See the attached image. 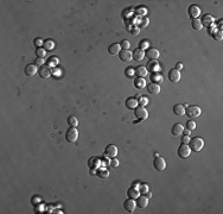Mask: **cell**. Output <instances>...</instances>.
I'll return each instance as SVG.
<instances>
[{
    "mask_svg": "<svg viewBox=\"0 0 223 214\" xmlns=\"http://www.w3.org/2000/svg\"><path fill=\"white\" fill-rule=\"evenodd\" d=\"M144 57H145V53H144V50H141L140 48L135 49V50L133 51V60L134 61L141 62V61L144 60Z\"/></svg>",
    "mask_w": 223,
    "mask_h": 214,
    "instance_id": "19",
    "label": "cell"
},
{
    "mask_svg": "<svg viewBox=\"0 0 223 214\" xmlns=\"http://www.w3.org/2000/svg\"><path fill=\"white\" fill-rule=\"evenodd\" d=\"M169 80L173 83H178L180 81V71L177 69H171L169 71Z\"/></svg>",
    "mask_w": 223,
    "mask_h": 214,
    "instance_id": "12",
    "label": "cell"
},
{
    "mask_svg": "<svg viewBox=\"0 0 223 214\" xmlns=\"http://www.w3.org/2000/svg\"><path fill=\"white\" fill-rule=\"evenodd\" d=\"M180 141H182V144H189V142H190V137L184 134V136L180 137Z\"/></svg>",
    "mask_w": 223,
    "mask_h": 214,
    "instance_id": "43",
    "label": "cell"
},
{
    "mask_svg": "<svg viewBox=\"0 0 223 214\" xmlns=\"http://www.w3.org/2000/svg\"><path fill=\"white\" fill-rule=\"evenodd\" d=\"M175 69H177V70L180 71V69H183V64H182V63H177V64H176V68H175Z\"/></svg>",
    "mask_w": 223,
    "mask_h": 214,
    "instance_id": "48",
    "label": "cell"
},
{
    "mask_svg": "<svg viewBox=\"0 0 223 214\" xmlns=\"http://www.w3.org/2000/svg\"><path fill=\"white\" fill-rule=\"evenodd\" d=\"M120 46H121V49H122V50H128V49L131 48V43H129L127 39H124V41H121Z\"/></svg>",
    "mask_w": 223,
    "mask_h": 214,
    "instance_id": "35",
    "label": "cell"
},
{
    "mask_svg": "<svg viewBox=\"0 0 223 214\" xmlns=\"http://www.w3.org/2000/svg\"><path fill=\"white\" fill-rule=\"evenodd\" d=\"M183 131H184V126L182 124H175L172 126V129H171V134L172 136H175V137H178V136H182L183 134Z\"/></svg>",
    "mask_w": 223,
    "mask_h": 214,
    "instance_id": "15",
    "label": "cell"
},
{
    "mask_svg": "<svg viewBox=\"0 0 223 214\" xmlns=\"http://www.w3.org/2000/svg\"><path fill=\"white\" fill-rule=\"evenodd\" d=\"M35 44L38 45V46H40V45L44 44V41H43V39H40V38H37L36 41H35Z\"/></svg>",
    "mask_w": 223,
    "mask_h": 214,
    "instance_id": "45",
    "label": "cell"
},
{
    "mask_svg": "<svg viewBox=\"0 0 223 214\" xmlns=\"http://www.w3.org/2000/svg\"><path fill=\"white\" fill-rule=\"evenodd\" d=\"M189 16L192 18V19H197L198 16L201 14V9L197 6V5H191L190 7H189Z\"/></svg>",
    "mask_w": 223,
    "mask_h": 214,
    "instance_id": "16",
    "label": "cell"
},
{
    "mask_svg": "<svg viewBox=\"0 0 223 214\" xmlns=\"http://www.w3.org/2000/svg\"><path fill=\"white\" fill-rule=\"evenodd\" d=\"M138 190H139V193H140V194H146V193L148 192V187H147V184H145V183H144V184H141L140 187L138 188Z\"/></svg>",
    "mask_w": 223,
    "mask_h": 214,
    "instance_id": "38",
    "label": "cell"
},
{
    "mask_svg": "<svg viewBox=\"0 0 223 214\" xmlns=\"http://www.w3.org/2000/svg\"><path fill=\"white\" fill-rule=\"evenodd\" d=\"M148 48H150L148 41H147V39H143V41L140 42V49H141V50H145V49H148Z\"/></svg>",
    "mask_w": 223,
    "mask_h": 214,
    "instance_id": "37",
    "label": "cell"
},
{
    "mask_svg": "<svg viewBox=\"0 0 223 214\" xmlns=\"http://www.w3.org/2000/svg\"><path fill=\"white\" fill-rule=\"evenodd\" d=\"M214 22H215V19L211 14H204V16L202 17V19H201L202 25H203V26H206V27L213 26V25H214Z\"/></svg>",
    "mask_w": 223,
    "mask_h": 214,
    "instance_id": "14",
    "label": "cell"
},
{
    "mask_svg": "<svg viewBox=\"0 0 223 214\" xmlns=\"http://www.w3.org/2000/svg\"><path fill=\"white\" fill-rule=\"evenodd\" d=\"M183 133L185 134V136H189V137H190V134H191V131H190V130H184V131H183Z\"/></svg>",
    "mask_w": 223,
    "mask_h": 214,
    "instance_id": "49",
    "label": "cell"
},
{
    "mask_svg": "<svg viewBox=\"0 0 223 214\" xmlns=\"http://www.w3.org/2000/svg\"><path fill=\"white\" fill-rule=\"evenodd\" d=\"M173 113L177 117H183L185 114V106L184 105H180V104H177L173 107Z\"/></svg>",
    "mask_w": 223,
    "mask_h": 214,
    "instance_id": "20",
    "label": "cell"
},
{
    "mask_svg": "<svg viewBox=\"0 0 223 214\" xmlns=\"http://www.w3.org/2000/svg\"><path fill=\"white\" fill-rule=\"evenodd\" d=\"M146 197H148V199H151V196H152V194H151V192H150V190H148V192H147V193H146Z\"/></svg>",
    "mask_w": 223,
    "mask_h": 214,
    "instance_id": "50",
    "label": "cell"
},
{
    "mask_svg": "<svg viewBox=\"0 0 223 214\" xmlns=\"http://www.w3.org/2000/svg\"><path fill=\"white\" fill-rule=\"evenodd\" d=\"M120 51H121V46H120V44H116V43L112 44L108 48V53L110 55H117V54H120Z\"/></svg>",
    "mask_w": 223,
    "mask_h": 214,
    "instance_id": "25",
    "label": "cell"
},
{
    "mask_svg": "<svg viewBox=\"0 0 223 214\" xmlns=\"http://www.w3.org/2000/svg\"><path fill=\"white\" fill-rule=\"evenodd\" d=\"M147 205H148V197L143 195H139L136 197V206L139 208H146Z\"/></svg>",
    "mask_w": 223,
    "mask_h": 214,
    "instance_id": "18",
    "label": "cell"
},
{
    "mask_svg": "<svg viewBox=\"0 0 223 214\" xmlns=\"http://www.w3.org/2000/svg\"><path fill=\"white\" fill-rule=\"evenodd\" d=\"M191 26H192V29H194L195 31H201V30L203 29V25H202V23H201V20H199L198 18L191 20Z\"/></svg>",
    "mask_w": 223,
    "mask_h": 214,
    "instance_id": "27",
    "label": "cell"
},
{
    "mask_svg": "<svg viewBox=\"0 0 223 214\" xmlns=\"http://www.w3.org/2000/svg\"><path fill=\"white\" fill-rule=\"evenodd\" d=\"M98 175L100 176V177H103V178H106V177H108V176H109V174H108L107 170H98Z\"/></svg>",
    "mask_w": 223,
    "mask_h": 214,
    "instance_id": "41",
    "label": "cell"
},
{
    "mask_svg": "<svg viewBox=\"0 0 223 214\" xmlns=\"http://www.w3.org/2000/svg\"><path fill=\"white\" fill-rule=\"evenodd\" d=\"M134 87L136 89H143L146 87V81L144 77L136 76V79H134Z\"/></svg>",
    "mask_w": 223,
    "mask_h": 214,
    "instance_id": "21",
    "label": "cell"
},
{
    "mask_svg": "<svg viewBox=\"0 0 223 214\" xmlns=\"http://www.w3.org/2000/svg\"><path fill=\"white\" fill-rule=\"evenodd\" d=\"M134 73L136 74V76H140V77H145V76H147V74H148L146 67H141V65L136 67L135 70H134Z\"/></svg>",
    "mask_w": 223,
    "mask_h": 214,
    "instance_id": "23",
    "label": "cell"
},
{
    "mask_svg": "<svg viewBox=\"0 0 223 214\" xmlns=\"http://www.w3.org/2000/svg\"><path fill=\"white\" fill-rule=\"evenodd\" d=\"M153 165H154L156 170H158V171H164L165 168H166V162H165V160H164L163 157L158 156V157H156L154 160H153Z\"/></svg>",
    "mask_w": 223,
    "mask_h": 214,
    "instance_id": "7",
    "label": "cell"
},
{
    "mask_svg": "<svg viewBox=\"0 0 223 214\" xmlns=\"http://www.w3.org/2000/svg\"><path fill=\"white\" fill-rule=\"evenodd\" d=\"M44 49L45 50H52L55 48V42L54 41H51V39H46L44 41Z\"/></svg>",
    "mask_w": 223,
    "mask_h": 214,
    "instance_id": "30",
    "label": "cell"
},
{
    "mask_svg": "<svg viewBox=\"0 0 223 214\" xmlns=\"http://www.w3.org/2000/svg\"><path fill=\"white\" fill-rule=\"evenodd\" d=\"M124 207H125V209L127 212L133 213L135 207H136V201H135L134 199H131V197H129L128 200H126L125 202H124Z\"/></svg>",
    "mask_w": 223,
    "mask_h": 214,
    "instance_id": "11",
    "label": "cell"
},
{
    "mask_svg": "<svg viewBox=\"0 0 223 214\" xmlns=\"http://www.w3.org/2000/svg\"><path fill=\"white\" fill-rule=\"evenodd\" d=\"M187 145L190 146L191 151L198 152L203 149V146H204V142H203V139H202V138H199V137H194L192 139H190V142H189Z\"/></svg>",
    "mask_w": 223,
    "mask_h": 214,
    "instance_id": "1",
    "label": "cell"
},
{
    "mask_svg": "<svg viewBox=\"0 0 223 214\" xmlns=\"http://www.w3.org/2000/svg\"><path fill=\"white\" fill-rule=\"evenodd\" d=\"M150 24V20L147 19L146 17L144 18H140V23H139V26H140V29H144V27H146L147 25Z\"/></svg>",
    "mask_w": 223,
    "mask_h": 214,
    "instance_id": "33",
    "label": "cell"
},
{
    "mask_svg": "<svg viewBox=\"0 0 223 214\" xmlns=\"http://www.w3.org/2000/svg\"><path fill=\"white\" fill-rule=\"evenodd\" d=\"M134 116L136 117L139 120H145V119H147V117H148V112H147V109H146L145 107L139 106L134 109Z\"/></svg>",
    "mask_w": 223,
    "mask_h": 214,
    "instance_id": "5",
    "label": "cell"
},
{
    "mask_svg": "<svg viewBox=\"0 0 223 214\" xmlns=\"http://www.w3.org/2000/svg\"><path fill=\"white\" fill-rule=\"evenodd\" d=\"M213 37L216 41H222V30H216L213 34Z\"/></svg>",
    "mask_w": 223,
    "mask_h": 214,
    "instance_id": "36",
    "label": "cell"
},
{
    "mask_svg": "<svg viewBox=\"0 0 223 214\" xmlns=\"http://www.w3.org/2000/svg\"><path fill=\"white\" fill-rule=\"evenodd\" d=\"M58 63V58L57 57H51L50 60H49V62H48V65L49 67H54V65H56Z\"/></svg>",
    "mask_w": 223,
    "mask_h": 214,
    "instance_id": "39",
    "label": "cell"
},
{
    "mask_svg": "<svg viewBox=\"0 0 223 214\" xmlns=\"http://www.w3.org/2000/svg\"><path fill=\"white\" fill-rule=\"evenodd\" d=\"M135 99L138 100V105L139 106H145V105H147V102H148V99L146 98V97H140V95H136Z\"/></svg>",
    "mask_w": 223,
    "mask_h": 214,
    "instance_id": "29",
    "label": "cell"
},
{
    "mask_svg": "<svg viewBox=\"0 0 223 214\" xmlns=\"http://www.w3.org/2000/svg\"><path fill=\"white\" fill-rule=\"evenodd\" d=\"M119 57L122 62H131L133 60V53H131L129 50H121L119 54Z\"/></svg>",
    "mask_w": 223,
    "mask_h": 214,
    "instance_id": "10",
    "label": "cell"
},
{
    "mask_svg": "<svg viewBox=\"0 0 223 214\" xmlns=\"http://www.w3.org/2000/svg\"><path fill=\"white\" fill-rule=\"evenodd\" d=\"M126 107L129 109H134L138 107V100L135 98H129L126 100Z\"/></svg>",
    "mask_w": 223,
    "mask_h": 214,
    "instance_id": "24",
    "label": "cell"
},
{
    "mask_svg": "<svg viewBox=\"0 0 223 214\" xmlns=\"http://www.w3.org/2000/svg\"><path fill=\"white\" fill-rule=\"evenodd\" d=\"M145 56L147 57V58H150L151 61H157L159 57H160V53H159V50H157V49H154V48H148L147 50H146V53H145Z\"/></svg>",
    "mask_w": 223,
    "mask_h": 214,
    "instance_id": "8",
    "label": "cell"
},
{
    "mask_svg": "<svg viewBox=\"0 0 223 214\" xmlns=\"http://www.w3.org/2000/svg\"><path fill=\"white\" fill-rule=\"evenodd\" d=\"M147 92L151 94V95H158L160 93V86L157 85V83H150L147 86Z\"/></svg>",
    "mask_w": 223,
    "mask_h": 214,
    "instance_id": "17",
    "label": "cell"
},
{
    "mask_svg": "<svg viewBox=\"0 0 223 214\" xmlns=\"http://www.w3.org/2000/svg\"><path fill=\"white\" fill-rule=\"evenodd\" d=\"M44 63H45L44 58H39V57H37V60L35 61V64H36V65H43Z\"/></svg>",
    "mask_w": 223,
    "mask_h": 214,
    "instance_id": "44",
    "label": "cell"
},
{
    "mask_svg": "<svg viewBox=\"0 0 223 214\" xmlns=\"http://www.w3.org/2000/svg\"><path fill=\"white\" fill-rule=\"evenodd\" d=\"M196 127H197L196 123H195L192 119H191V120H189V121H186V129H187V130H190V131H194Z\"/></svg>",
    "mask_w": 223,
    "mask_h": 214,
    "instance_id": "34",
    "label": "cell"
},
{
    "mask_svg": "<svg viewBox=\"0 0 223 214\" xmlns=\"http://www.w3.org/2000/svg\"><path fill=\"white\" fill-rule=\"evenodd\" d=\"M146 69L150 73H159L161 70V67L157 61H150L146 64Z\"/></svg>",
    "mask_w": 223,
    "mask_h": 214,
    "instance_id": "9",
    "label": "cell"
},
{
    "mask_svg": "<svg viewBox=\"0 0 223 214\" xmlns=\"http://www.w3.org/2000/svg\"><path fill=\"white\" fill-rule=\"evenodd\" d=\"M39 75L42 79H49L51 76V71L48 67H43L40 70H39Z\"/></svg>",
    "mask_w": 223,
    "mask_h": 214,
    "instance_id": "28",
    "label": "cell"
},
{
    "mask_svg": "<svg viewBox=\"0 0 223 214\" xmlns=\"http://www.w3.org/2000/svg\"><path fill=\"white\" fill-rule=\"evenodd\" d=\"M109 165H112L113 168H117V167H119V160H116L115 157H114V158H110V160H109Z\"/></svg>",
    "mask_w": 223,
    "mask_h": 214,
    "instance_id": "40",
    "label": "cell"
},
{
    "mask_svg": "<svg viewBox=\"0 0 223 214\" xmlns=\"http://www.w3.org/2000/svg\"><path fill=\"white\" fill-rule=\"evenodd\" d=\"M177 153H178V157H180L182 160H186L191 155V149L187 144H182L177 150Z\"/></svg>",
    "mask_w": 223,
    "mask_h": 214,
    "instance_id": "4",
    "label": "cell"
},
{
    "mask_svg": "<svg viewBox=\"0 0 223 214\" xmlns=\"http://www.w3.org/2000/svg\"><path fill=\"white\" fill-rule=\"evenodd\" d=\"M127 195H128V197H131V199H134V200H135L138 196L140 195V193H139L138 188L133 187V188H129V189L127 190Z\"/></svg>",
    "mask_w": 223,
    "mask_h": 214,
    "instance_id": "26",
    "label": "cell"
},
{
    "mask_svg": "<svg viewBox=\"0 0 223 214\" xmlns=\"http://www.w3.org/2000/svg\"><path fill=\"white\" fill-rule=\"evenodd\" d=\"M135 11H136V14H138V16H139V14H140V16H145V14L147 13V11H146L145 9H143V7H141V9H140V7H138Z\"/></svg>",
    "mask_w": 223,
    "mask_h": 214,
    "instance_id": "42",
    "label": "cell"
},
{
    "mask_svg": "<svg viewBox=\"0 0 223 214\" xmlns=\"http://www.w3.org/2000/svg\"><path fill=\"white\" fill-rule=\"evenodd\" d=\"M79 138V131L76 127H69L65 132V139L67 142L70 143V144H74V143L77 141Z\"/></svg>",
    "mask_w": 223,
    "mask_h": 214,
    "instance_id": "3",
    "label": "cell"
},
{
    "mask_svg": "<svg viewBox=\"0 0 223 214\" xmlns=\"http://www.w3.org/2000/svg\"><path fill=\"white\" fill-rule=\"evenodd\" d=\"M202 111L201 108L196 105H191V106H186L185 107V114H186L190 119H196L198 117L201 116Z\"/></svg>",
    "mask_w": 223,
    "mask_h": 214,
    "instance_id": "2",
    "label": "cell"
},
{
    "mask_svg": "<svg viewBox=\"0 0 223 214\" xmlns=\"http://www.w3.org/2000/svg\"><path fill=\"white\" fill-rule=\"evenodd\" d=\"M134 74V71L132 70V68H127V70H126V75L127 76H132Z\"/></svg>",
    "mask_w": 223,
    "mask_h": 214,
    "instance_id": "46",
    "label": "cell"
},
{
    "mask_svg": "<svg viewBox=\"0 0 223 214\" xmlns=\"http://www.w3.org/2000/svg\"><path fill=\"white\" fill-rule=\"evenodd\" d=\"M36 56L39 57V58H44L45 56H46V50H45L44 48H38L36 50Z\"/></svg>",
    "mask_w": 223,
    "mask_h": 214,
    "instance_id": "32",
    "label": "cell"
},
{
    "mask_svg": "<svg viewBox=\"0 0 223 214\" xmlns=\"http://www.w3.org/2000/svg\"><path fill=\"white\" fill-rule=\"evenodd\" d=\"M116 155H117V148H116L114 144H109L106 146V149H105V156L107 157V158H114Z\"/></svg>",
    "mask_w": 223,
    "mask_h": 214,
    "instance_id": "6",
    "label": "cell"
},
{
    "mask_svg": "<svg viewBox=\"0 0 223 214\" xmlns=\"http://www.w3.org/2000/svg\"><path fill=\"white\" fill-rule=\"evenodd\" d=\"M68 125H69L70 127H76V126L79 125L77 118H76V117H69V118H68Z\"/></svg>",
    "mask_w": 223,
    "mask_h": 214,
    "instance_id": "31",
    "label": "cell"
},
{
    "mask_svg": "<svg viewBox=\"0 0 223 214\" xmlns=\"http://www.w3.org/2000/svg\"><path fill=\"white\" fill-rule=\"evenodd\" d=\"M131 32H132L134 36L138 35V34H139V29H138V27H134V29H132V31H131Z\"/></svg>",
    "mask_w": 223,
    "mask_h": 214,
    "instance_id": "47",
    "label": "cell"
},
{
    "mask_svg": "<svg viewBox=\"0 0 223 214\" xmlns=\"http://www.w3.org/2000/svg\"><path fill=\"white\" fill-rule=\"evenodd\" d=\"M151 81H152V83L160 85L161 82L164 81V77H163V75L159 74V73H152L151 74Z\"/></svg>",
    "mask_w": 223,
    "mask_h": 214,
    "instance_id": "22",
    "label": "cell"
},
{
    "mask_svg": "<svg viewBox=\"0 0 223 214\" xmlns=\"http://www.w3.org/2000/svg\"><path fill=\"white\" fill-rule=\"evenodd\" d=\"M37 71H38V68H37L36 64H27L26 67H25V69H24L25 75L29 76V77L35 76V75L37 74Z\"/></svg>",
    "mask_w": 223,
    "mask_h": 214,
    "instance_id": "13",
    "label": "cell"
}]
</instances>
